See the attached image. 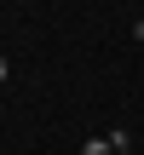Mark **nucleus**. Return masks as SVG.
Returning <instances> with one entry per match:
<instances>
[{
    "label": "nucleus",
    "mask_w": 144,
    "mask_h": 155,
    "mask_svg": "<svg viewBox=\"0 0 144 155\" xmlns=\"http://www.w3.org/2000/svg\"><path fill=\"white\" fill-rule=\"evenodd\" d=\"M133 40H139V46H144V17H139V23H133Z\"/></svg>",
    "instance_id": "f03ea898"
},
{
    "label": "nucleus",
    "mask_w": 144,
    "mask_h": 155,
    "mask_svg": "<svg viewBox=\"0 0 144 155\" xmlns=\"http://www.w3.org/2000/svg\"><path fill=\"white\" fill-rule=\"evenodd\" d=\"M81 155H115V144H110V138H87V144H81Z\"/></svg>",
    "instance_id": "f257e3e1"
},
{
    "label": "nucleus",
    "mask_w": 144,
    "mask_h": 155,
    "mask_svg": "<svg viewBox=\"0 0 144 155\" xmlns=\"http://www.w3.org/2000/svg\"><path fill=\"white\" fill-rule=\"evenodd\" d=\"M6 75H12V63H6V58H0V86H6Z\"/></svg>",
    "instance_id": "7ed1b4c3"
},
{
    "label": "nucleus",
    "mask_w": 144,
    "mask_h": 155,
    "mask_svg": "<svg viewBox=\"0 0 144 155\" xmlns=\"http://www.w3.org/2000/svg\"><path fill=\"white\" fill-rule=\"evenodd\" d=\"M115 155H133V150H115Z\"/></svg>",
    "instance_id": "20e7f679"
}]
</instances>
